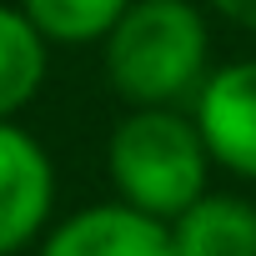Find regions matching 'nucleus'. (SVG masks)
<instances>
[{
    "mask_svg": "<svg viewBox=\"0 0 256 256\" xmlns=\"http://www.w3.org/2000/svg\"><path fill=\"white\" fill-rule=\"evenodd\" d=\"M191 116L211 161L256 186V56L211 66V76L191 96Z\"/></svg>",
    "mask_w": 256,
    "mask_h": 256,
    "instance_id": "nucleus-4",
    "label": "nucleus"
},
{
    "mask_svg": "<svg viewBox=\"0 0 256 256\" xmlns=\"http://www.w3.org/2000/svg\"><path fill=\"white\" fill-rule=\"evenodd\" d=\"M56 216V161L20 120H0V256L36 251Z\"/></svg>",
    "mask_w": 256,
    "mask_h": 256,
    "instance_id": "nucleus-3",
    "label": "nucleus"
},
{
    "mask_svg": "<svg viewBox=\"0 0 256 256\" xmlns=\"http://www.w3.org/2000/svg\"><path fill=\"white\" fill-rule=\"evenodd\" d=\"M50 76V40L20 6H0V120H16Z\"/></svg>",
    "mask_w": 256,
    "mask_h": 256,
    "instance_id": "nucleus-7",
    "label": "nucleus"
},
{
    "mask_svg": "<svg viewBox=\"0 0 256 256\" xmlns=\"http://www.w3.org/2000/svg\"><path fill=\"white\" fill-rule=\"evenodd\" d=\"M211 166L201 126L181 106H131L106 136V176L116 201L156 221L181 216L201 191H211Z\"/></svg>",
    "mask_w": 256,
    "mask_h": 256,
    "instance_id": "nucleus-2",
    "label": "nucleus"
},
{
    "mask_svg": "<svg viewBox=\"0 0 256 256\" xmlns=\"http://www.w3.org/2000/svg\"><path fill=\"white\" fill-rule=\"evenodd\" d=\"M50 46H100L131 0H16Z\"/></svg>",
    "mask_w": 256,
    "mask_h": 256,
    "instance_id": "nucleus-8",
    "label": "nucleus"
},
{
    "mask_svg": "<svg viewBox=\"0 0 256 256\" xmlns=\"http://www.w3.org/2000/svg\"><path fill=\"white\" fill-rule=\"evenodd\" d=\"M206 6H211L221 20H231L236 30H251V36H256V0H206Z\"/></svg>",
    "mask_w": 256,
    "mask_h": 256,
    "instance_id": "nucleus-9",
    "label": "nucleus"
},
{
    "mask_svg": "<svg viewBox=\"0 0 256 256\" xmlns=\"http://www.w3.org/2000/svg\"><path fill=\"white\" fill-rule=\"evenodd\" d=\"M106 80L126 106H191L211 76V26L196 0H131L100 40Z\"/></svg>",
    "mask_w": 256,
    "mask_h": 256,
    "instance_id": "nucleus-1",
    "label": "nucleus"
},
{
    "mask_svg": "<svg viewBox=\"0 0 256 256\" xmlns=\"http://www.w3.org/2000/svg\"><path fill=\"white\" fill-rule=\"evenodd\" d=\"M36 256H171V231L166 221L110 196L50 221V231L36 241Z\"/></svg>",
    "mask_w": 256,
    "mask_h": 256,
    "instance_id": "nucleus-5",
    "label": "nucleus"
},
{
    "mask_svg": "<svg viewBox=\"0 0 256 256\" xmlns=\"http://www.w3.org/2000/svg\"><path fill=\"white\" fill-rule=\"evenodd\" d=\"M171 256H256V201L236 191H201L166 221Z\"/></svg>",
    "mask_w": 256,
    "mask_h": 256,
    "instance_id": "nucleus-6",
    "label": "nucleus"
}]
</instances>
